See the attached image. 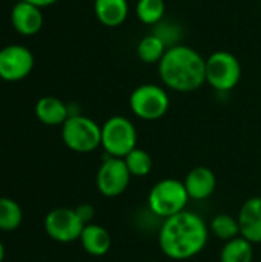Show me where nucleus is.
<instances>
[{
  "mask_svg": "<svg viewBox=\"0 0 261 262\" xmlns=\"http://www.w3.org/2000/svg\"><path fill=\"white\" fill-rule=\"evenodd\" d=\"M85 223L77 215L75 209L57 207L51 210L45 218V230L48 236L57 243H74L80 239Z\"/></svg>",
  "mask_w": 261,
  "mask_h": 262,
  "instance_id": "8",
  "label": "nucleus"
},
{
  "mask_svg": "<svg viewBox=\"0 0 261 262\" xmlns=\"http://www.w3.org/2000/svg\"><path fill=\"white\" fill-rule=\"evenodd\" d=\"M11 23L14 29L22 35H35L43 26L42 8L20 0L11 11Z\"/></svg>",
  "mask_w": 261,
  "mask_h": 262,
  "instance_id": "11",
  "label": "nucleus"
},
{
  "mask_svg": "<svg viewBox=\"0 0 261 262\" xmlns=\"http://www.w3.org/2000/svg\"><path fill=\"white\" fill-rule=\"evenodd\" d=\"M188 201L189 195L186 192L185 183L175 178H163L157 181L148 195L149 210L163 220L186 210Z\"/></svg>",
  "mask_w": 261,
  "mask_h": 262,
  "instance_id": "3",
  "label": "nucleus"
},
{
  "mask_svg": "<svg viewBox=\"0 0 261 262\" xmlns=\"http://www.w3.org/2000/svg\"><path fill=\"white\" fill-rule=\"evenodd\" d=\"M123 160L132 177L143 178V177H148L152 170V158L149 152H146L145 149L135 147Z\"/></svg>",
  "mask_w": 261,
  "mask_h": 262,
  "instance_id": "21",
  "label": "nucleus"
},
{
  "mask_svg": "<svg viewBox=\"0 0 261 262\" xmlns=\"http://www.w3.org/2000/svg\"><path fill=\"white\" fill-rule=\"evenodd\" d=\"M242 78L238 58L228 51H217L206 58V81L220 92L232 91Z\"/></svg>",
  "mask_w": 261,
  "mask_h": 262,
  "instance_id": "7",
  "label": "nucleus"
},
{
  "mask_svg": "<svg viewBox=\"0 0 261 262\" xmlns=\"http://www.w3.org/2000/svg\"><path fill=\"white\" fill-rule=\"evenodd\" d=\"M137 17L142 23L154 26L165 18V0H138Z\"/></svg>",
  "mask_w": 261,
  "mask_h": 262,
  "instance_id": "23",
  "label": "nucleus"
},
{
  "mask_svg": "<svg viewBox=\"0 0 261 262\" xmlns=\"http://www.w3.org/2000/svg\"><path fill=\"white\" fill-rule=\"evenodd\" d=\"M69 115V107L57 97H42L35 104V117L46 126H63Z\"/></svg>",
  "mask_w": 261,
  "mask_h": 262,
  "instance_id": "15",
  "label": "nucleus"
},
{
  "mask_svg": "<svg viewBox=\"0 0 261 262\" xmlns=\"http://www.w3.org/2000/svg\"><path fill=\"white\" fill-rule=\"evenodd\" d=\"M132 114L145 121H155L166 115L169 109V97L162 86L142 84L135 88L129 97Z\"/></svg>",
  "mask_w": 261,
  "mask_h": 262,
  "instance_id": "6",
  "label": "nucleus"
},
{
  "mask_svg": "<svg viewBox=\"0 0 261 262\" xmlns=\"http://www.w3.org/2000/svg\"><path fill=\"white\" fill-rule=\"evenodd\" d=\"M77 215L80 216V220L86 224H91V220L94 218V207L91 204H82L75 209Z\"/></svg>",
  "mask_w": 261,
  "mask_h": 262,
  "instance_id": "24",
  "label": "nucleus"
},
{
  "mask_svg": "<svg viewBox=\"0 0 261 262\" xmlns=\"http://www.w3.org/2000/svg\"><path fill=\"white\" fill-rule=\"evenodd\" d=\"M208 239V224L202 216L189 210H183L165 220L158 235L162 252L174 261H185L197 256L206 247Z\"/></svg>",
  "mask_w": 261,
  "mask_h": 262,
  "instance_id": "1",
  "label": "nucleus"
},
{
  "mask_svg": "<svg viewBox=\"0 0 261 262\" xmlns=\"http://www.w3.org/2000/svg\"><path fill=\"white\" fill-rule=\"evenodd\" d=\"M62 140L77 154L94 152L102 146V126L82 114H71L62 126Z\"/></svg>",
  "mask_w": 261,
  "mask_h": 262,
  "instance_id": "4",
  "label": "nucleus"
},
{
  "mask_svg": "<svg viewBox=\"0 0 261 262\" xmlns=\"http://www.w3.org/2000/svg\"><path fill=\"white\" fill-rule=\"evenodd\" d=\"M102 147L108 157L125 158L137 147V130L131 120L122 115L108 118L102 126Z\"/></svg>",
  "mask_w": 261,
  "mask_h": 262,
  "instance_id": "5",
  "label": "nucleus"
},
{
  "mask_svg": "<svg viewBox=\"0 0 261 262\" xmlns=\"http://www.w3.org/2000/svg\"><path fill=\"white\" fill-rule=\"evenodd\" d=\"M132 175L123 158L108 157L98 167L95 184L97 190L106 198H115L126 192Z\"/></svg>",
  "mask_w": 261,
  "mask_h": 262,
  "instance_id": "9",
  "label": "nucleus"
},
{
  "mask_svg": "<svg viewBox=\"0 0 261 262\" xmlns=\"http://www.w3.org/2000/svg\"><path fill=\"white\" fill-rule=\"evenodd\" d=\"M3 258H5V247H3V244L0 241V262L3 261Z\"/></svg>",
  "mask_w": 261,
  "mask_h": 262,
  "instance_id": "26",
  "label": "nucleus"
},
{
  "mask_svg": "<svg viewBox=\"0 0 261 262\" xmlns=\"http://www.w3.org/2000/svg\"><path fill=\"white\" fill-rule=\"evenodd\" d=\"M94 12L102 25L117 28L123 25L128 17V0H94Z\"/></svg>",
  "mask_w": 261,
  "mask_h": 262,
  "instance_id": "16",
  "label": "nucleus"
},
{
  "mask_svg": "<svg viewBox=\"0 0 261 262\" xmlns=\"http://www.w3.org/2000/svg\"><path fill=\"white\" fill-rule=\"evenodd\" d=\"M189 200H206L209 198L217 187L215 173L206 166H197L189 170L186 178L183 180Z\"/></svg>",
  "mask_w": 261,
  "mask_h": 262,
  "instance_id": "13",
  "label": "nucleus"
},
{
  "mask_svg": "<svg viewBox=\"0 0 261 262\" xmlns=\"http://www.w3.org/2000/svg\"><path fill=\"white\" fill-rule=\"evenodd\" d=\"M240 236L252 244H261V196L246 200L238 212Z\"/></svg>",
  "mask_w": 261,
  "mask_h": 262,
  "instance_id": "12",
  "label": "nucleus"
},
{
  "mask_svg": "<svg viewBox=\"0 0 261 262\" xmlns=\"http://www.w3.org/2000/svg\"><path fill=\"white\" fill-rule=\"evenodd\" d=\"M152 35H155L166 46V49H171L174 46L182 45L180 40H182L183 31L177 21L169 20V18H162L158 23L152 26Z\"/></svg>",
  "mask_w": 261,
  "mask_h": 262,
  "instance_id": "20",
  "label": "nucleus"
},
{
  "mask_svg": "<svg viewBox=\"0 0 261 262\" xmlns=\"http://www.w3.org/2000/svg\"><path fill=\"white\" fill-rule=\"evenodd\" d=\"M166 51V46L152 34L143 37L137 46V55L143 63H160Z\"/></svg>",
  "mask_w": 261,
  "mask_h": 262,
  "instance_id": "22",
  "label": "nucleus"
},
{
  "mask_svg": "<svg viewBox=\"0 0 261 262\" xmlns=\"http://www.w3.org/2000/svg\"><path fill=\"white\" fill-rule=\"evenodd\" d=\"M158 74L169 89L192 92L206 81V60L195 49L178 45L165 52L158 63Z\"/></svg>",
  "mask_w": 261,
  "mask_h": 262,
  "instance_id": "2",
  "label": "nucleus"
},
{
  "mask_svg": "<svg viewBox=\"0 0 261 262\" xmlns=\"http://www.w3.org/2000/svg\"><path fill=\"white\" fill-rule=\"evenodd\" d=\"M34 54L23 45H8L0 49V78L20 81L34 69Z\"/></svg>",
  "mask_w": 261,
  "mask_h": 262,
  "instance_id": "10",
  "label": "nucleus"
},
{
  "mask_svg": "<svg viewBox=\"0 0 261 262\" xmlns=\"http://www.w3.org/2000/svg\"><path fill=\"white\" fill-rule=\"evenodd\" d=\"M252 259H254L252 243H249L243 236H237L225 243L220 252V262H252Z\"/></svg>",
  "mask_w": 261,
  "mask_h": 262,
  "instance_id": "17",
  "label": "nucleus"
},
{
  "mask_svg": "<svg viewBox=\"0 0 261 262\" xmlns=\"http://www.w3.org/2000/svg\"><path fill=\"white\" fill-rule=\"evenodd\" d=\"M25 2L32 3V5H35L38 8H46V6H51V5L57 3L58 0H25Z\"/></svg>",
  "mask_w": 261,
  "mask_h": 262,
  "instance_id": "25",
  "label": "nucleus"
},
{
  "mask_svg": "<svg viewBox=\"0 0 261 262\" xmlns=\"http://www.w3.org/2000/svg\"><path fill=\"white\" fill-rule=\"evenodd\" d=\"M82 247L91 256H105L112 246V238L109 232L98 224H86L82 236H80Z\"/></svg>",
  "mask_w": 261,
  "mask_h": 262,
  "instance_id": "14",
  "label": "nucleus"
},
{
  "mask_svg": "<svg viewBox=\"0 0 261 262\" xmlns=\"http://www.w3.org/2000/svg\"><path fill=\"white\" fill-rule=\"evenodd\" d=\"M23 221V212L17 201L2 196L0 198V230L12 232L20 227Z\"/></svg>",
  "mask_w": 261,
  "mask_h": 262,
  "instance_id": "19",
  "label": "nucleus"
},
{
  "mask_svg": "<svg viewBox=\"0 0 261 262\" xmlns=\"http://www.w3.org/2000/svg\"><path fill=\"white\" fill-rule=\"evenodd\" d=\"M209 230L211 233L223 241V243H228L237 236H240V224H238V220L229 213H218L212 218L211 221V226H209Z\"/></svg>",
  "mask_w": 261,
  "mask_h": 262,
  "instance_id": "18",
  "label": "nucleus"
}]
</instances>
